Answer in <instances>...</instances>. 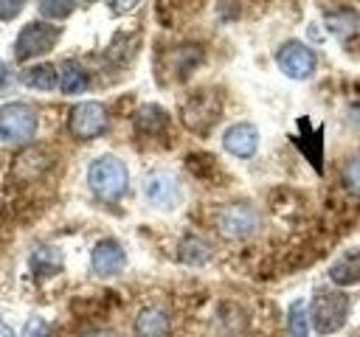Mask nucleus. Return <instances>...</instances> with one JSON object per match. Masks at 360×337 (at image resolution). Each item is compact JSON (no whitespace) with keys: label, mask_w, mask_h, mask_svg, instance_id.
<instances>
[{"label":"nucleus","mask_w":360,"mask_h":337,"mask_svg":"<svg viewBox=\"0 0 360 337\" xmlns=\"http://www.w3.org/2000/svg\"><path fill=\"white\" fill-rule=\"evenodd\" d=\"M87 183H90V191L104 199V202H115L118 197H124L127 185H129V171H127V163L115 154H104V157H96L87 168Z\"/></svg>","instance_id":"nucleus-1"},{"label":"nucleus","mask_w":360,"mask_h":337,"mask_svg":"<svg viewBox=\"0 0 360 337\" xmlns=\"http://www.w3.org/2000/svg\"><path fill=\"white\" fill-rule=\"evenodd\" d=\"M309 317L321 334H335L338 329H343V323L349 317V298L338 289H321L312 298Z\"/></svg>","instance_id":"nucleus-2"},{"label":"nucleus","mask_w":360,"mask_h":337,"mask_svg":"<svg viewBox=\"0 0 360 337\" xmlns=\"http://www.w3.org/2000/svg\"><path fill=\"white\" fill-rule=\"evenodd\" d=\"M37 135V112L31 104L11 101L0 107V138L6 143H28Z\"/></svg>","instance_id":"nucleus-3"},{"label":"nucleus","mask_w":360,"mask_h":337,"mask_svg":"<svg viewBox=\"0 0 360 337\" xmlns=\"http://www.w3.org/2000/svg\"><path fill=\"white\" fill-rule=\"evenodd\" d=\"M62 31L51 22H28L17 39H14V59L25 62V59H37V56H45L48 51H53V45L59 42Z\"/></svg>","instance_id":"nucleus-4"},{"label":"nucleus","mask_w":360,"mask_h":337,"mask_svg":"<svg viewBox=\"0 0 360 337\" xmlns=\"http://www.w3.org/2000/svg\"><path fill=\"white\" fill-rule=\"evenodd\" d=\"M183 124L197 132V135H205L222 115V104H219V95L214 90H197L194 95H188V101L183 104Z\"/></svg>","instance_id":"nucleus-5"},{"label":"nucleus","mask_w":360,"mask_h":337,"mask_svg":"<svg viewBox=\"0 0 360 337\" xmlns=\"http://www.w3.org/2000/svg\"><path fill=\"white\" fill-rule=\"evenodd\" d=\"M68 129H70L73 138H82V140L98 138L107 129V110H104V104H98V101H82V104H76L70 110Z\"/></svg>","instance_id":"nucleus-6"},{"label":"nucleus","mask_w":360,"mask_h":337,"mask_svg":"<svg viewBox=\"0 0 360 337\" xmlns=\"http://www.w3.org/2000/svg\"><path fill=\"white\" fill-rule=\"evenodd\" d=\"M217 227L225 239H248L259 230V213L250 205L236 202V205L222 208V213L217 219Z\"/></svg>","instance_id":"nucleus-7"},{"label":"nucleus","mask_w":360,"mask_h":337,"mask_svg":"<svg viewBox=\"0 0 360 337\" xmlns=\"http://www.w3.org/2000/svg\"><path fill=\"white\" fill-rule=\"evenodd\" d=\"M276 62H278V70L290 79H307L312 76L315 70V53L312 48H307L304 42H284L276 53Z\"/></svg>","instance_id":"nucleus-8"},{"label":"nucleus","mask_w":360,"mask_h":337,"mask_svg":"<svg viewBox=\"0 0 360 337\" xmlns=\"http://www.w3.org/2000/svg\"><path fill=\"white\" fill-rule=\"evenodd\" d=\"M143 194L152 202V208L172 211L180 202V183L166 171H152L146 177V183H143Z\"/></svg>","instance_id":"nucleus-9"},{"label":"nucleus","mask_w":360,"mask_h":337,"mask_svg":"<svg viewBox=\"0 0 360 337\" xmlns=\"http://www.w3.org/2000/svg\"><path fill=\"white\" fill-rule=\"evenodd\" d=\"M90 264H93V272L98 278H112L124 270L127 264V253L124 247L115 242V239H101L96 247H93V256H90Z\"/></svg>","instance_id":"nucleus-10"},{"label":"nucleus","mask_w":360,"mask_h":337,"mask_svg":"<svg viewBox=\"0 0 360 337\" xmlns=\"http://www.w3.org/2000/svg\"><path fill=\"white\" fill-rule=\"evenodd\" d=\"M222 146H225V152H231L233 157L248 160V157H253L256 149H259V129H256L253 124H248V121L233 124V126L225 129Z\"/></svg>","instance_id":"nucleus-11"},{"label":"nucleus","mask_w":360,"mask_h":337,"mask_svg":"<svg viewBox=\"0 0 360 337\" xmlns=\"http://www.w3.org/2000/svg\"><path fill=\"white\" fill-rule=\"evenodd\" d=\"M166 126H169V112L158 104H146L135 112V132L138 135L155 138V135H163Z\"/></svg>","instance_id":"nucleus-12"},{"label":"nucleus","mask_w":360,"mask_h":337,"mask_svg":"<svg viewBox=\"0 0 360 337\" xmlns=\"http://www.w3.org/2000/svg\"><path fill=\"white\" fill-rule=\"evenodd\" d=\"M20 81H22L25 87H31V90H42V93H48V90H53V87L59 84V70H56V65L39 62V65L25 67V70L20 73Z\"/></svg>","instance_id":"nucleus-13"},{"label":"nucleus","mask_w":360,"mask_h":337,"mask_svg":"<svg viewBox=\"0 0 360 337\" xmlns=\"http://www.w3.org/2000/svg\"><path fill=\"white\" fill-rule=\"evenodd\" d=\"M48 166H51V154L45 149H25L14 160V174L22 180H37Z\"/></svg>","instance_id":"nucleus-14"},{"label":"nucleus","mask_w":360,"mask_h":337,"mask_svg":"<svg viewBox=\"0 0 360 337\" xmlns=\"http://www.w3.org/2000/svg\"><path fill=\"white\" fill-rule=\"evenodd\" d=\"M135 334L138 337H166L169 334V315L158 306L143 309L135 317Z\"/></svg>","instance_id":"nucleus-15"},{"label":"nucleus","mask_w":360,"mask_h":337,"mask_svg":"<svg viewBox=\"0 0 360 337\" xmlns=\"http://www.w3.org/2000/svg\"><path fill=\"white\" fill-rule=\"evenodd\" d=\"M329 278L338 286H352L360 284V253H346L329 267Z\"/></svg>","instance_id":"nucleus-16"},{"label":"nucleus","mask_w":360,"mask_h":337,"mask_svg":"<svg viewBox=\"0 0 360 337\" xmlns=\"http://www.w3.org/2000/svg\"><path fill=\"white\" fill-rule=\"evenodd\" d=\"M59 90L65 95H76V93L87 90V73L82 70V65H76L70 59L59 65Z\"/></svg>","instance_id":"nucleus-17"},{"label":"nucleus","mask_w":360,"mask_h":337,"mask_svg":"<svg viewBox=\"0 0 360 337\" xmlns=\"http://www.w3.org/2000/svg\"><path fill=\"white\" fill-rule=\"evenodd\" d=\"M208 258H211V247H208L202 239H197V236L183 239V244H180V261L200 267V264H205Z\"/></svg>","instance_id":"nucleus-18"},{"label":"nucleus","mask_w":360,"mask_h":337,"mask_svg":"<svg viewBox=\"0 0 360 337\" xmlns=\"http://www.w3.org/2000/svg\"><path fill=\"white\" fill-rule=\"evenodd\" d=\"M287 329H290V337H309V317H307L304 300H292L290 303Z\"/></svg>","instance_id":"nucleus-19"},{"label":"nucleus","mask_w":360,"mask_h":337,"mask_svg":"<svg viewBox=\"0 0 360 337\" xmlns=\"http://www.w3.org/2000/svg\"><path fill=\"white\" fill-rule=\"evenodd\" d=\"M31 264H34V272L39 275H51L56 270H62V256L51 247H39L34 256H31Z\"/></svg>","instance_id":"nucleus-20"},{"label":"nucleus","mask_w":360,"mask_h":337,"mask_svg":"<svg viewBox=\"0 0 360 337\" xmlns=\"http://www.w3.org/2000/svg\"><path fill=\"white\" fill-rule=\"evenodd\" d=\"M326 25H329L340 39H349V37L360 28L357 17H354V14H349V11H335V14H329V17H326Z\"/></svg>","instance_id":"nucleus-21"},{"label":"nucleus","mask_w":360,"mask_h":337,"mask_svg":"<svg viewBox=\"0 0 360 337\" xmlns=\"http://www.w3.org/2000/svg\"><path fill=\"white\" fill-rule=\"evenodd\" d=\"M37 6H39V14H42V17L65 20V17H70V11H73L76 0H39Z\"/></svg>","instance_id":"nucleus-22"},{"label":"nucleus","mask_w":360,"mask_h":337,"mask_svg":"<svg viewBox=\"0 0 360 337\" xmlns=\"http://www.w3.org/2000/svg\"><path fill=\"white\" fill-rule=\"evenodd\" d=\"M343 180H346V188H349L352 194L360 197V154H354V157L346 163V168H343Z\"/></svg>","instance_id":"nucleus-23"},{"label":"nucleus","mask_w":360,"mask_h":337,"mask_svg":"<svg viewBox=\"0 0 360 337\" xmlns=\"http://www.w3.org/2000/svg\"><path fill=\"white\" fill-rule=\"evenodd\" d=\"M25 8V0H0V20H14Z\"/></svg>","instance_id":"nucleus-24"},{"label":"nucleus","mask_w":360,"mask_h":337,"mask_svg":"<svg viewBox=\"0 0 360 337\" xmlns=\"http://www.w3.org/2000/svg\"><path fill=\"white\" fill-rule=\"evenodd\" d=\"M22 337H48V326H45V320H37V317L28 320Z\"/></svg>","instance_id":"nucleus-25"},{"label":"nucleus","mask_w":360,"mask_h":337,"mask_svg":"<svg viewBox=\"0 0 360 337\" xmlns=\"http://www.w3.org/2000/svg\"><path fill=\"white\" fill-rule=\"evenodd\" d=\"M132 6H135V0H112V3H110V8H112L115 14H124V11H129Z\"/></svg>","instance_id":"nucleus-26"},{"label":"nucleus","mask_w":360,"mask_h":337,"mask_svg":"<svg viewBox=\"0 0 360 337\" xmlns=\"http://www.w3.org/2000/svg\"><path fill=\"white\" fill-rule=\"evenodd\" d=\"M0 337H17V334H14V331H11V329H8V326L0 320Z\"/></svg>","instance_id":"nucleus-27"},{"label":"nucleus","mask_w":360,"mask_h":337,"mask_svg":"<svg viewBox=\"0 0 360 337\" xmlns=\"http://www.w3.org/2000/svg\"><path fill=\"white\" fill-rule=\"evenodd\" d=\"M3 84H6V67H3V62H0V90H3Z\"/></svg>","instance_id":"nucleus-28"},{"label":"nucleus","mask_w":360,"mask_h":337,"mask_svg":"<svg viewBox=\"0 0 360 337\" xmlns=\"http://www.w3.org/2000/svg\"><path fill=\"white\" fill-rule=\"evenodd\" d=\"M84 337H112V334H107V331H96V334H84Z\"/></svg>","instance_id":"nucleus-29"}]
</instances>
